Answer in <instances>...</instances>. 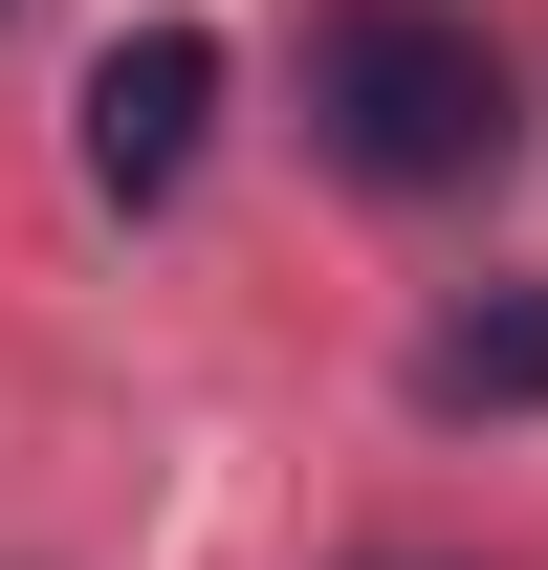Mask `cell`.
I'll list each match as a JSON object with an SVG mask.
<instances>
[{
    "instance_id": "obj_3",
    "label": "cell",
    "mask_w": 548,
    "mask_h": 570,
    "mask_svg": "<svg viewBox=\"0 0 548 570\" xmlns=\"http://www.w3.org/2000/svg\"><path fill=\"white\" fill-rule=\"evenodd\" d=\"M417 417H548V285H505L417 352Z\"/></svg>"
},
{
    "instance_id": "obj_2",
    "label": "cell",
    "mask_w": 548,
    "mask_h": 570,
    "mask_svg": "<svg viewBox=\"0 0 548 570\" xmlns=\"http://www.w3.org/2000/svg\"><path fill=\"white\" fill-rule=\"evenodd\" d=\"M198 132H219V22H133L110 67H88V198H176L198 176Z\"/></svg>"
},
{
    "instance_id": "obj_1",
    "label": "cell",
    "mask_w": 548,
    "mask_h": 570,
    "mask_svg": "<svg viewBox=\"0 0 548 570\" xmlns=\"http://www.w3.org/2000/svg\"><path fill=\"white\" fill-rule=\"evenodd\" d=\"M505 45H482L461 0H330L307 22V154H330L351 198H461L505 176Z\"/></svg>"
}]
</instances>
